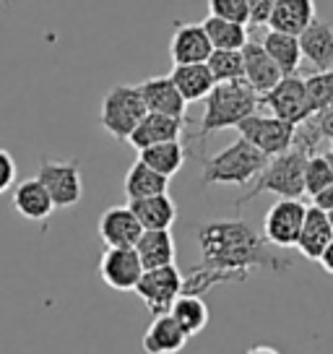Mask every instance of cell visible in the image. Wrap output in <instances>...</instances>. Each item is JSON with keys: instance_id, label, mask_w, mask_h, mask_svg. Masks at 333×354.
<instances>
[{"instance_id": "1", "label": "cell", "mask_w": 333, "mask_h": 354, "mask_svg": "<svg viewBox=\"0 0 333 354\" xmlns=\"http://www.w3.org/2000/svg\"><path fill=\"white\" fill-rule=\"evenodd\" d=\"M200 263L188 268L182 295H206L209 289L227 281H245L256 268L284 274L292 268L289 258H281L271 245L242 219H213L198 224Z\"/></svg>"}, {"instance_id": "2", "label": "cell", "mask_w": 333, "mask_h": 354, "mask_svg": "<svg viewBox=\"0 0 333 354\" xmlns=\"http://www.w3.org/2000/svg\"><path fill=\"white\" fill-rule=\"evenodd\" d=\"M258 107H260V94L245 78L216 84L206 97V107L193 138L206 144L213 133L224 128H237L247 115L258 112Z\"/></svg>"}, {"instance_id": "3", "label": "cell", "mask_w": 333, "mask_h": 354, "mask_svg": "<svg viewBox=\"0 0 333 354\" xmlns=\"http://www.w3.org/2000/svg\"><path fill=\"white\" fill-rule=\"evenodd\" d=\"M307 151H302L297 146H292L284 154H276L268 159V165L260 169L256 183L250 190L234 201V206L240 209L247 201L258 198L260 193H274L278 198H302L305 196V165H307Z\"/></svg>"}, {"instance_id": "4", "label": "cell", "mask_w": 333, "mask_h": 354, "mask_svg": "<svg viewBox=\"0 0 333 354\" xmlns=\"http://www.w3.org/2000/svg\"><path fill=\"white\" fill-rule=\"evenodd\" d=\"M268 159L271 156L258 151L253 144H247L245 138H237L219 154L203 159L200 183L203 185H240L242 188L260 175V169L268 165Z\"/></svg>"}, {"instance_id": "5", "label": "cell", "mask_w": 333, "mask_h": 354, "mask_svg": "<svg viewBox=\"0 0 333 354\" xmlns=\"http://www.w3.org/2000/svg\"><path fill=\"white\" fill-rule=\"evenodd\" d=\"M144 97L138 91V84H115L102 100L99 122L104 131L117 141H128L135 125L144 120L146 115Z\"/></svg>"}, {"instance_id": "6", "label": "cell", "mask_w": 333, "mask_h": 354, "mask_svg": "<svg viewBox=\"0 0 333 354\" xmlns=\"http://www.w3.org/2000/svg\"><path fill=\"white\" fill-rule=\"evenodd\" d=\"M37 180L47 188L55 209H73L84 198V177L78 159H42Z\"/></svg>"}, {"instance_id": "7", "label": "cell", "mask_w": 333, "mask_h": 354, "mask_svg": "<svg viewBox=\"0 0 333 354\" xmlns=\"http://www.w3.org/2000/svg\"><path fill=\"white\" fill-rule=\"evenodd\" d=\"M185 287V277L178 266H162V268H146L138 284H135V295L141 297L146 308L151 310V315H164L169 313L172 302L182 295Z\"/></svg>"}, {"instance_id": "8", "label": "cell", "mask_w": 333, "mask_h": 354, "mask_svg": "<svg viewBox=\"0 0 333 354\" xmlns=\"http://www.w3.org/2000/svg\"><path fill=\"white\" fill-rule=\"evenodd\" d=\"M237 131H240V138H245L247 144H253L258 151H263L266 156H276L289 151L294 146V133H297V128L284 120H278L276 115L253 112V115H247L237 125Z\"/></svg>"}, {"instance_id": "9", "label": "cell", "mask_w": 333, "mask_h": 354, "mask_svg": "<svg viewBox=\"0 0 333 354\" xmlns=\"http://www.w3.org/2000/svg\"><path fill=\"white\" fill-rule=\"evenodd\" d=\"M260 107H268L271 115H276L278 120L289 122V125H302V122L312 118L310 97L305 88V78L300 76H281L276 86L260 94Z\"/></svg>"}, {"instance_id": "10", "label": "cell", "mask_w": 333, "mask_h": 354, "mask_svg": "<svg viewBox=\"0 0 333 354\" xmlns=\"http://www.w3.org/2000/svg\"><path fill=\"white\" fill-rule=\"evenodd\" d=\"M307 206L302 198H278L263 219V240L274 248H294Z\"/></svg>"}, {"instance_id": "11", "label": "cell", "mask_w": 333, "mask_h": 354, "mask_svg": "<svg viewBox=\"0 0 333 354\" xmlns=\"http://www.w3.org/2000/svg\"><path fill=\"white\" fill-rule=\"evenodd\" d=\"M144 274L135 248H107L99 261V277L115 292H133Z\"/></svg>"}, {"instance_id": "12", "label": "cell", "mask_w": 333, "mask_h": 354, "mask_svg": "<svg viewBox=\"0 0 333 354\" xmlns=\"http://www.w3.org/2000/svg\"><path fill=\"white\" fill-rule=\"evenodd\" d=\"M211 53V39L203 29V24H175V34L169 39V57H172L175 66L206 63Z\"/></svg>"}, {"instance_id": "13", "label": "cell", "mask_w": 333, "mask_h": 354, "mask_svg": "<svg viewBox=\"0 0 333 354\" xmlns=\"http://www.w3.org/2000/svg\"><path fill=\"white\" fill-rule=\"evenodd\" d=\"M188 118H172V115H162V112H146L144 120L135 125L131 133L128 144L133 149H146V146L166 144V141H180L185 133Z\"/></svg>"}, {"instance_id": "14", "label": "cell", "mask_w": 333, "mask_h": 354, "mask_svg": "<svg viewBox=\"0 0 333 354\" xmlns=\"http://www.w3.org/2000/svg\"><path fill=\"white\" fill-rule=\"evenodd\" d=\"M97 232L107 248H133L144 232V227L135 219L131 206H110L102 214Z\"/></svg>"}, {"instance_id": "15", "label": "cell", "mask_w": 333, "mask_h": 354, "mask_svg": "<svg viewBox=\"0 0 333 354\" xmlns=\"http://www.w3.org/2000/svg\"><path fill=\"white\" fill-rule=\"evenodd\" d=\"M138 91L144 97V104L149 112H162V115H172V118H188L185 107L188 102L182 100L178 86L172 84L169 76H151L138 84Z\"/></svg>"}, {"instance_id": "16", "label": "cell", "mask_w": 333, "mask_h": 354, "mask_svg": "<svg viewBox=\"0 0 333 354\" xmlns=\"http://www.w3.org/2000/svg\"><path fill=\"white\" fill-rule=\"evenodd\" d=\"M242 78L256 88L258 94H266V91H271L281 81V71L271 60V55L263 50L260 42H250L247 39V44L242 47Z\"/></svg>"}, {"instance_id": "17", "label": "cell", "mask_w": 333, "mask_h": 354, "mask_svg": "<svg viewBox=\"0 0 333 354\" xmlns=\"http://www.w3.org/2000/svg\"><path fill=\"white\" fill-rule=\"evenodd\" d=\"M11 203L16 214L23 216L26 221H47L53 216V211H55V203L50 198V193H47V188L37 177L21 180L13 188Z\"/></svg>"}, {"instance_id": "18", "label": "cell", "mask_w": 333, "mask_h": 354, "mask_svg": "<svg viewBox=\"0 0 333 354\" xmlns=\"http://www.w3.org/2000/svg\"><path fill=\"white\" fill-rule=\"evenodd\" d=\"M188 339L190 336L182 331V326L169 313H164V315H154L151 326L144 333L141 346L146 354H178L185 349Z\"/></svg>"}, {"instance_id": "19", "label": "cell", "mask_w": 333, "mask_h": 354, "mask_svg": "<svg viewBox=\"0 0 333 354\" xmlns=\"http://www.w3.org/2000/svg\"><path fill=\"white\" fill-rule=\"evenodd\" d=\"M331 240H333V227H331L328 214L310 206L307 214H305L300 237H297V245H294V248H297L307 261H318Z\"/></svg>"}, {"instance_id": "20", "label": "cell", "mask_w": 333, "mask_h": 354, "mask_svg": "<svg viewBox=\"0 0 333 354\" xmlns=\"http://www.w3.org/2000/svg\"><path fill=\"white\" fill-rule=\"evenodd\" d=\"M315 21V3L312 0H276L268 19V29L300 37Z\"/></svg>"}, {"instance_id": "21", "label": "cell", "mask_w": 333, "mask_h": 354, "mask_svg": "<svg viewBox=\"0 0 333 354\" xmlns=\"http://www.w3.org/2000/svg\"><path fill=\"white\" fill-rule=\"evenodd\" d=\"M300 39L302 57H307L315 71L333 68V26L328 21H315L297 37Z\"/></svg>"}, {"instance_id": "22", "label": "cell", "mask_w": 333, "mask_h": 354, "mask_svg": "<svg viewBox=\"0 0 333 354\" xmlns=\"http://www.w3.org/2000/svg\"><path fill=\"white\" fill-rule=\"evenodd\" d=\"M133 248L144 263V271L175 263V237L169 230H144Z\"/></svg>"}, {"instance_id": "23", "label": "cell", "mask_w": 333, "mask_h": 354, "mask_svg": "<svg viewBox=\"0 0 333 354\" xmlns=\"http://www.w3.org/2000/svg\"><path fill=\"white\" fill-rule=\"evenodd\" d=\"M172 84L178 86V91L182 94V100L193 104V102H200L209 97V91L216 86L211 71L206 63H190V66H175L172 68Z\"/></svg>"}, {"instance_id": "24", "label": "cell", "mask_w": 333, "mask_h": 354, "mask_svg": "<svg viewBox=\"0 0 333 354\" xmlns=\"http://www.w3.org/2000/svg\"><path fill=\"white\" fill-rule=\"evenodd\" d=\"M133 209L135 219L141 221L144 230H169L175 219H178V206L166 193L159 196H149V198H138L128 203Z\"/></svg>"}, {"instance_id": "25", "label": "cell", "mask_w": 333, "mask_h": 354, "mask_svg": "<svg viewBox=\"0 0 333 354\" xmlns=\"http://www.w3.org/2000/svg\"><path fill=\"white\" fill-rule=\"evenodd\" d=\"M260 44H263V50L271 55V60L278 66L281 76H297L300 60H302V50H300V39H297L294 34H284V32L268 29Z\"/></svg>"}, {"instance_id": "26", "label": "cell", "mask_w": 333, "mask_h": 354, "mask_svg": "<svg viewBox=\"0 0 333 354\" xmlns=\"http://www.w3.org/2000/svg\"><path fill=\"white\" fill-rule=\"evenodd\" d=\"M125 196L128 201H138V198H149V196H159V193H166L169 188V177L159 175L156 169H151L149 165H144L141 159H135L128 175H125Z\"/></svg>"}, {"instance_id": "27", "label": "cell", "mask_w": 333, "mask_h": 354, "mask_svg": "<svg viewBox=\"0 0 333 354\" xmlns=\"http://www.w3.org/2000/svg\"><path fill=\"white\" fill-rule=\"evenodd\" d=\"M185 156H188V149L182 146V141H166V144H156V146H146L138 151V159L149 165L151 169H156L159 175L172 177L180 172V167L185 165Z\"/></svg>"}, {"instance_id": "28", "label": "cell", "mask_w": 333, "mask_h": 354, "mask_svg": "<svg viewBox=\"0 0 333 354\" xmlns=\"http://www.w3.org/2000/svg\"><path fill=\"white\" fill-rule=\"evenodd\" d=\"M169 315L182 326V331L188 333L190 339H193L196 333L203 331V328L209 326V318H211L209 305L203 302L200 295H180V297L172 302Z\"/></svg>"}, {"instance_id": "29", "label": "cell", "mask_w": 333, "mask_h": 354, "mask_svg": "<svg viewBox=\"0 0 333 354\" xmlns=\"http://www.w3.org/2000/svg\"><path fill=\"white\" fill-rule=\"evenodd\" d=\"M203 29L211 39L213 50H242L247 44V26L237 21H227L219 16H209L203 21Z\"/></svg>"}, {"instance_id": "30", "label": "cell", "mask_w": 333, "mask_h": 354, "mask_svg": "<svg viewBox=\"0 0 333 354\" xmlns=\"http://www.w3.org/2000/svg\"><path fill=\"white\" fill-rule=\"evenodd\" d=\"M206 66L211 71V76L216 84L224 81H240L245 73L242 68V50H213Z\"/></svg>"}, {"instance_id": "31", "label": "cell", "mask_w": 333, "mask_h": 354, "mask_svg": "<svg viewBox=\"0 0 333 354\" xmlns=\"http://www.w3.org/2000/svg\"><path fill=\"white\" fill-rule=\"evenodd\" d=\"M305 88H307V97H310L312 115L325 110V107H331L333 104V68L310 73V76L305 78Z\"/></svg>"}, {"instance_id": "32", "label": "cell", "mask_w": 333, "mask_h": 354, "mask_svg": "<svg viewBox=\"0 0 333 354\" xmlns=\"http://www.w3.org/2000/svg\"><path fill=\"white\" fill-rule=\"evenodd\" d=\"M331 183H333V169L328 165L325 154L307 156V165H305V196H318Z\"/></svg>"}, {"instance_id": "33", "label": "cell", "mask_w": 333, "mask_h": 354, "mask_svg": "<svg viewBox=\"0 0 333 354\" xmlns=\"http://www.w3.org/2000/svg\"><path fill=\"white\" fill-rule=\"evenodd\" d=\"M209 11L211 16L247 26V0H209Z\"/></svg>"}, {"instance_id": "34", "label": "cell", "mask_w": 333, "mask_h": 354, "mask_svg": "<svg viewBox=\"0 0 333 354\" xmlns=\"http://www.w3.org/2000/svg\"><path fill=\"white\" fill-rule=\"evenodd\" d=\"M274 3L276 0H247V24L250 26H268Z\"/></svg>"}, {"instance_id": "35", "label": "cell", "mask_w": 333, "mask_h": 354, "mask_svg": "<svg viewBox=\"0 0 333 354\" xmlns=\"http://www.w3.org/2000/svg\"><path fill=\"white\" fill-rule=\"evenodd\" d=\"M16 183V159L11 156L8 149L0 146V196L8 193Z\"/></svg>"}, {"instance_id": "36", "label": "cell", "mask_w": 333, "mask_h": 354, "mask_svg": "<svg viewBox=\"0 0 333 354\" xmlns=\"http://www.w3.org/2000/svg\"><path fill=\"white\" fill-rule=\"evenodd\" d=\"M310 122L315 125V131L321 133V138H325L333 149V104L321 112H315V115L310 118Z\"/></svg>"}, {"instance_id": "37", "label": "cell", "mask_w": 333, "mask_h": 354, "mask_svg": "<svg viewBox=\"0 0 333 354\" xmlns=\"http://www.w3.org/2000/svg\"><path fill=\"white\" fill-rule=\"evenodd\" d=\"M312 206L315 209H321V211H333V183L328 185V188H323L318 196H312Z\"/></svg>"}, {"instance_id": "38", "label": "cell", "mask_w": 333, "mask_h": 354, "mask_svg": "<svg viewBox=\"0 0 333 354\" xmlns=\"http://www.w3.org/2000/svg\"><path fill=\"white\" fill-rule=\"evenodd\" d=\"M318 263L323 266V271H328V274L333 277V240L328 243V248L323 250V255L318 258Z\"/></svg>"}, {"instance_id": "39", "label": "cell", "mask_w": 333, "mask_h": 354, "mask_svg": "<svg viewBox=\"0 0 333 354\" xmlns=\"http://www.w3.org/2000/svg\"><path fill=\"white\" fill-rule=\"evenodd\" d=\"M247 354H281V352L274 349V346H268V344H256V346L247 349Z\"/></svg>"}, {"instance_id": "40", "label": "cell", "mask_w": 333, "mask_h": 354, "mask_svg": "<svg viewBox=\"0 0 333 354\" xmlns=\"http://www.w3.org/2000/svg\"><path fill=\"white\" fill-rule=\"evenodd\" d=\"M325 159H328V165H331V169H333V149H328V151H325Z\"/></svg>"}, {"instance_id": "41", "label": "cell", "mask_w": 333, "mask_h": 354, "mask_svg": "<svg viewBox=\"0 0 333 354\" xmlns=\"http://www.w3.org/2000/svg\"><path fill=\"white\" fill-rule=\"evenodd\" d=\"M328 219H331V227H333V211H328Z\"/></svg>"}, {"instance_id": "42", "label": "cell", "mask_w": 333, "mask_h": 354, "mask_svg": "<svg viewBox=\"0 0 333 354\" xmlns=\"http://www.w3.org/2000/svg\"><path fill=\"white\" fill-rule=\"evenodd\" d=\"M0 3H8V0H0Z\"/></svg>"}]
</instances>
